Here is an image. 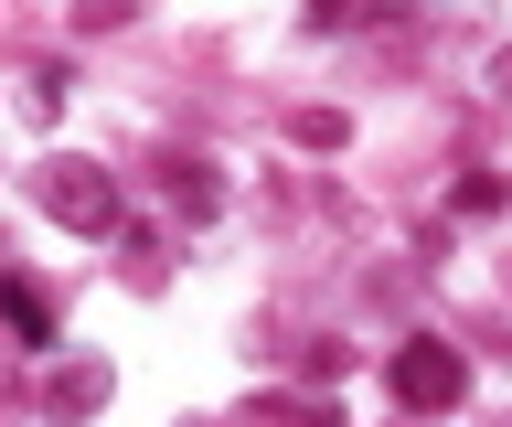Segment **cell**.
<instances>
[{
	"label": "cell",
	"mask_w": 512,
	"mask_h": 427,
	"mask_svg": "<svg viewBox=\"0 0 512 427\" xmlns=\"http://www.w3.org/2000/svg\"><path fill=\"white\" fill-rule=\"evenodd\" d=\"M395 395H406L416 417H427V406H459V395H470V363L448 353V342H406V353H395Z\"/></svg>",
	"instance_id": "obj_1"
},
{
	"label": "cell",
	"mask_w": 512,
	"mask_h": 427,
	"mask_svg": "<svg viewBox=\"0 0 512 427\" xmlns=\"http://www.w3.org/2000/svg\"><path fill=\"white\" fill-rule=\"evenodd\" d=\"M43 203H54L64 225H96V235L118 225V193H107V171H75V161H64V171H43Z\"/></svg>",
	"instance_id": "obj_2"
},
{
	"label": "cell",
	"mask_w": 512,
	"mask_h": 427,
	"mask_svg": "<svg viewBox=\"0 0 512 427\" xmlns=\"http://www.w3.org/2000/svg\"><path fill=\"white\" fill-rule=\"evenodd\" d=\"M0 321L22 331V342H54V299L32 289V278H0Z\"/></svg>",
	"instance_id": "obj_3"
},
{
	"label": "cell",
	"mask_w": 512,
	"mask_h": 427,
	"mask_svg": "<svg viewBox=\"0 0 512 427\" xmlns=\"http://www.w3.org/2000/svg\"><path fill=\"white\" fill-rule=\"evenodd\" d=\"M171 193H182V214H214V203H224V182H214L203 161H171Z\"/></svg>",
	"instance_id": "obj_4"
},
{
	"label": "cell",
	"mask_w": 512,
	"mask_h": 427,
	"mask_svg": "<svg viewBox=\"0 0 512 427\" xmlns=\"http://www.w3.org/2000/svg\"><path fill=\"white\" fill-rule=\"evenodd\" d=\"M96 395H107V374H96V363H86V374H64V385H54V406H64V417H75V406H96Z\"/></svg>",
	"instance_id": "obj_5"
},
{
	"label": "cell",
	"mask_w": 512,
	"mask_h": 427,
	"mask_svg": "<svg viewBox=\"0 0 512 427\" xmlns=\"http://www.w3.org/2000/svg\"><path fill=\"white\" fill-rule=\"evenodd\" d=\"M491 75H502V97H512V54H502V65H491Z\"/></svg>",
	"instance_id": "obj_6"
}]
</instances>
